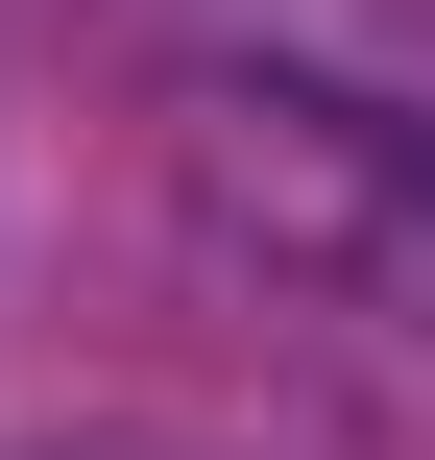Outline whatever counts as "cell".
<instances>
[{"instance_id":"1","label":"cell","mask_w":435,"mask_h":460,"mask_svg":"<svg viewBox=\"0 0 435 460\" xmlns=\"http://www.w3.org/2000/svg\"><path fill=\"white\" fill-rule=\"evenodd\" d=\"M170 194H194L266 291L435 340V121H363V97H315V73H194V97H170Z\"/></svg>"}]
</instances>
